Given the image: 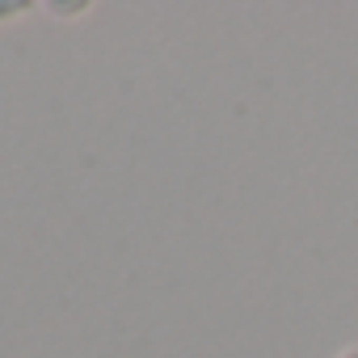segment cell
Instances as JSON below:
<instances>
[{
	"label": "cell",
	"mask_w": 358,
	"mask_h": 358,
	"mask_svg": "<svg viewBox=\"0 0 358 358\" xmlns=\"http://www.w3.org/2000/svg\"><path fill=\"white\" fill-rule=\"evenodd\" d=\"M34 5L30 0H0V22H17V17H26Z\"/></svg>",
	"instance_id": "6da1fadb"
},
{
	"label": "cell",
	"mask_w": 358,
	"mask_h": 358,
	"mask_svg": "<svg viewBox=\"0 0 358 358\" xmlns=\"http://www.w3.org/2000/svg\"><path fill=\"white\" fill-rule=\"evenodd\" d=\"M337 358H358V345H345V350H341Z\"/></svg>",
	"instance_id": "7a4b0ae2"
}]
</instances>
